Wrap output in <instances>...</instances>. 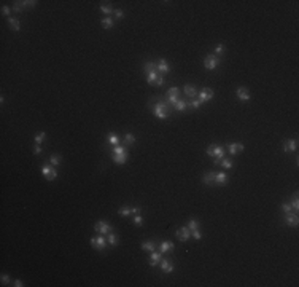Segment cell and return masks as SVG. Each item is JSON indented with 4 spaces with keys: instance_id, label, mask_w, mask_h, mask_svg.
Segmentation results:
<instances>
[{
    "instance_id": "1",
    "label": "cell",
    "mask_w": 299,
    "mask_h": 287,
    "mask_svg": "<svg viewBox=\"0 0 299 287\" xmlns=\"http://www.w3.org/2000/svg\"><path fill=\"white\" fill-rule=\"evenodd\" d=\"M153 112H155V115H156L158 118H161V120H166V118L169 116V107H167L166 102H158V104H155Z\"/></svg>"
},
{
    "instance_id": "2",
    "label": "cell",
    "mask_w": 299,
    "mask_h": 287,
    "mask_svg": "<svg viewBox=\"0 0 299 287\" xmlns=\"http://www.w3.org/2000/svg\"><path fill=\"white\" fill-rule=\"evenodd\" d=\"M41 172H43V176H45L48 180H54V179L57 177V171L54 169L53 164H43V166H41Z\"/></svg>"
},
{
    "instance_id": "3",
    "label": "cell",
    "mask_w": 299,
    "mask_h": 287,
    "mask_svg": "<svg viewBox=\"0 0 299 287\" xmlns=\"http://www.w3.org/2000/svg\"><path fill=\"white\" fill-rule=\"evenodd\" d=\"M91 246H92L95 250H105L107 241H105L104 236H97V238H92V239H91Z\"/></svg>"
},
{
    "instance_id": "4",
    "label": "cell",
    "mask_w": 299,
    "mask_h": 287,
    "mask_svg": "<svg viewBox=\"0 0 299 287\" xmlns=\"http://www.w3.org/2000/svg\"><path fill=\"white\" fill-rule=\"evenodd\" d=\"M218 64H220V59H218V56H215V54H209V56L205 58V61H204V65H205L207 70L216 69Z\"/></svg>"
},
{
    "instance_id": "5",
    "label": "cell",
    "mask_w": 299,
    "mask_h": 287,
    "mask_svg": "<svg viewBox=\"0 0 299 287\" xmlns=\"http://www.w3.org/2000/svg\"><path fill=\"white\" fill-rule=\"evenodd\" d=\"M213 96H215V93H213L212 88H202L201 93H199V101H201L202 104L209 102L210 99H213Z\"/></svg>"
},
{
    "instance_id": "6",
    "label": "cell",
    "mask_w": 299,
    "mask_h": 287,
    "mask_svg": "<svg viewBox=\"0 0 299 287\" xmlns=\"http://www.w3.org/2000/svg\"><path fill=\"white\" fill-rule=\"evenodd\" d=\"M236 96H237V99H239V101H243V102L250 101V98H252L250 91H248L247 88H243V86L237 88V91H236Z\"/></svg>"
},
{
    "instance_id": "7",
    "label": "cell",
    "mask_w": 299,
    "mask_h": 287,
    "mask_svg": "<svg viewBox=\"0 0 299 287\" xmlns=\"http://www.w3.org/2000/svg\"><path fill=\"white\" fill-rule=\"evenodd\" d=\"M94 230H95L97 233L107 234V233H110V231H111V227H110L107 222H104V220H99V222L94 225Z\"/></svg>"
},
{
    "instance_id": "8",
    "label": "cell",
    "mask_w": 299,
    "mask_h": 287,
    "mask_svg": "<svg viewBox=\"0 0 299 287\" xmlns=\"http://www.w3.org/2000/svg\"><path fill=\"white\" fill-rule=\"evenodd\" d=\"M175 234H177V238L180 239L182 243H185V241H188V239H189L191 231H189V228H188V227H182V228H178V230L175 231Z\"/></svg>"
},
{
    "instance_id": "9",
    "label": "cell",
    "mask_w": 299,
    "mask_h": 287,
    "mask_svg": "<svg viewBox=\"0 0 299 287\" xmlns=\"http://www.w3.org/2000/svg\"><path fill=\"white\" fill-rule=\"evenodd\" d=\"M213 156H215V164H220L221 160L224 158V149L220 147V145H213Z\"/></svg>"
},
{
    "instance_id": "10",
    "label": "cell",
    "mask_w": 299,
    "mask_h": 287,
    "mask_svg": "<svg viewBox=\"0 0 299 287\" xmlns=\"http://www.w3.org/2000/svg\"><path fill=\"white\" fill-rule=\"evenodd\" d=\"M228 150H229V155H237L239 152H242L243 150V144H237V142H231V144H228Z\"/></svg>"
},
{
    "instance_id": "11",
    "label": "cell",
    "mask_w": 299,
    "mask_h": 287,
    "mask_svg": "<svg viewBox=\"0 0 299 287\" xmlns=\"http://www.w3.org/2000/svg\"><path fill=\"white\" fill-rule=\"evenodd\" d=\"M167 96H169V104H175L178 101V88L177 86H172L169 91H167Z\"/></svg>"
},
{
    "instance_id": "12",
    "label": "cell",
    "mask_w": 299,
    "mask_h": 287,
    "mask_svg": "<svg viewBox=\"0 0 299 287\" xmlns=\"http://www.w3.org/2000/svg\"><path fill=\"white\" fill-rule=\"evenodd\" d=\"M296 149H297V140H296V139H288V140H285V144H283V150H285L286 153L294 152Z\"/></svg>"
},
{
    "instance_id": "13",
    "label": "cell",
    "mask_w": 299,
    "mask_h": 287,
    "mask_svg": "<svg viewBox=\"0 0 299 287\" xmlns=\"http://www.w3.org/2000/svg\"><path fill=\"white\" fill-rule=\"evenodd\" d=\"M159 265H161V270H162L166 274H169V273H172V271H173V263H172V262H169L167 258H161Z\"/></svg>"
},
{
    "instance_id": "14",
    "label": "cell",
    "mask_w": 299,
    "mask_h": 287,
    "mask_svg": "<svg viewBox=\"0 0 299 287\" xmlns=\"http://www.w3.org/2000/svg\"><path fill=\"white\" fill-rule=\"evenodd\" d=\"M285 223L288 227H297L299 223V219H297V214H286V217H285Z\"/></svg>"
},
{
    "instance_id": "15",
    "label": "cell",
    "mask_w": 299,
    "mask_h": 287,
    "mask_svg": "<svg viewBox=\"0 0 299 287\" xmlns=\"http://www.w3.org/2000/svg\"><path fill=\"white\" fill-rule=\"evenodd\" d=\"M215 183H216V185H226V183H228V174H226V172H218V174H215Z\"/></svg>"
},
{
    "instance_id": "16",
    "label": "cell",
    "mask_w": 299,
    "mask_h": 287,
    "mask_svg": "<svg viewBox=\"0 0 299 287\" xmlns=\"http://www.w3.org/2000/svg\"><path fill=\"white\" fill-rule=\"evenodd\" d=\"M161 258H162V254L161 252H151V255H150V265L151 267H156L158 263L161 262Z\"/></svg>"
},
{
    "instance_id": "17",
    "label": "cell",
    "mask_w": 299,
    "mask_h": 287,
    "mask_svg": "<svg viewBox=\"0 0 299 287\" xmlns=\"http://www.w3.org/2000/svg\"><path fill=\"white\" fill-rule=\"evenodd\" d=\"M156 69H158L159 72H162V74H167V72H170V67H169V64H167L166 59H159V62L156 64Z\"/></svg>"
},
{
    "instance_id": "18",
    "label": "cell",
    "mask_w": 299,
    "mask_h": 287,
    "mask_svg": "<svg viewBox=\"0 0 299 287\" xmlns=\"http://www.w3.org/2000/svg\"><path fill=\"white\" fill-rule=\"evenodd\" d=\"M173 247H175V246H173V243H172V241H162V243L159 244V252H161V254H164V252L172 250Z\"/></svg>"
},
{
    "instance_id": "19",
    "label": "cell",
    "mask_w": 299,
    "mask_h": 287,
    "mask_svg": "<svg viewBox=\"0 0 299 287\" xmlns=\"http://www.w3.org/2000/svg\"><path fill=\"white\" fill-rule=\"evenodd\" d=\"M183 91H185V94L188 96V98H196V94H197V89L193 85H185Z\"/></svg>"
},
{
    "instance_id": "20",
    "label": "cell",
    "mask_w": 299,
    "mask_h": 287,
    "mask_svg": "<svg viewBox=\"0 0 299 287\" xmlns=\"http://www.w3.org/2000/svg\"><path fill=\"white\" fill-rule=\"evenodd\" d=\"M8 24H10V27L14 31V32H18V31H21V22H19V19H16V18H8Z\"/></svg>"
},
{
    "instance_id": "21",
    "label": "cell",
    "mask_w": 299,
    "mask_h": 287,
    "mask_svg": "<svg viewBox=\"0 0 299 287\" xmlns=\"http://www.w3.org/2000/svg\"><path fill=\"white\" fill-rule=\"evenodd\" d=\"M158 74H156V70H151V72H148L146 74V82L148 85H156V80H158Z\"/></svg>"
},
{
    "instance_id": "22",
    "label": "cell",
    "mask_w": 299,
    "mask_h": 287,
    "mask_svg": "<svg viewBox=\"0 0 299 287\" xmlns=\"http://www.w3.org/2000/svg\"><path fill=\"white\" fill-rule=\"evenodd\" d=\"M111 160L116 163V164H124L128 161V153H121V155H113Z\"/></svg>"
},
{
    "instance_id": "23",
    "label": "cell",
    "mask_w": 299,
    "mask_h": 287,
    "mask_svg": "<svg viewBox=\"0 0 299 287\" xmlns=\"http://www.w3.org/2000/svg\"><path fill=\"white\" fill-rule=\"evenodd\" d=\"M118 214L121 215V217H128V215L132 214V207H128V206H122L118 209Z\"/></svg>"
},
{
    "instance_id": "24",
    "label": "cell",
    "mask_w": 299,
    "mask_h": 287,
    "mask_svg": "<svg viewBox=\"0 0 299 287\" xmlns=\"http://www.w3.org/2000/svg\"><path fill=\"white\" fill-rule=\"evenodd\" d=\"M49 161H51V164H53V166H59V164L62 163V156H61V155H57V153H53L51 156H49Z\"/></svg>"
},
{
    "instance_id": "25",
    "label": "cell",
    "mask_w": 299,
    "mask_h": 287,
    "mask_svg": "<svg viewBox=\"0 0 299 287\" xmlns=\"http://www.w3.org/2000/svg\"><path fill=\"white\" fill-rule=\"evenodd\" d=\"M101 24H102V27H104V29H111V27H113V24H115V21H113L111 18H104V19L101 21Z\"/></svg>"
},
{
    "instance_id": "26",
    "label": "cell",
    "mask_w": 299,
    "mask_h": 287,
    "mask_svg": "<svg viewBox=\"0 0 299 287\" xmlns=\"http://www.w3.org/2000/svg\"><path fill=\"white\" fill-rule=\"evenodd\" d=\"M202 182H204L205 185H212V183L215 182V174H213V172H207V174L204 176Z\"/></svg>"
},
{
    "instance_id": "27",
    "label": "cell",
    "mask_w": 299,
    "mask_h": 287,
    "mask_svg": "<svg viewBox=\"0 0 299 287\" xmlns=\"http://www.w3.org/2000/svg\"><path fill=\"white\" fill-rule=\"evenodd\" d=\"M142 249L146 250V252H153L155 250V243L153 241H145V243H142Z\"/></svg>"
},
{
    "instance_id": "28",
    "label": "cell",
    "mask_w": 299,
    "mask_h": 287,
    "mask_svg": "<svg viewBox=\"0 0 299 287\" xmlns=\"http://www.w3.org/2000/svg\"><path fill=\"white\" fill-rule=\"evenodd\" d=\"M173 107H175V110H178V112H183V110H186L188 109V104L185 102V101H177L175 104H173Z\"/></svg>"
},
{
    "instance_id": "29",
    "label": "cell",
    "mask_w": 299,
    "mask_h": 287,
    "mask_svg": "<svg viewBox=\"0 0 299 287\" xmlns=\"http://www.w3.org/2000/svg\"><path fill=\"white\" fill-rule=\"evenodd\" d=\"M135 142V136L132 132H128L126 136H124V144H128V145H131V144Z\"/></svg>"
},
{
    "instance_id": "30",
    "label": "cell",
    "mask_w": 299,
    "mask_h": 287,
    "mask_svg": "<svg viewBox=\"0 0 299 287\" xmlns=\"http://www.w3.org/2000/svg\"><path fill=\"white\" fill-rule=\"evenodd\" d=\"M108 244H110L111 247H115V246L118 244V238H116L115 233H108Z\"/></svg>"
},
{
    "instance_id": "31",
    "label": "cell",
    "mask_w": 299,
    "mask_h": 287,
    "mask_svg": "<svg viewBox=\"0 0 299 287\" xmlns=\"http://www.w3.org/2000/svg\"><path fill=\"white\" fill-rule=\"evenodd\" d=\"M107 140H108V144H111L113 147H116L118 144H119V140H118V137H116L115 134H108V136H107Z\"/></svg>"
},
{
    "instance_id": "32",
    "label": "cell",
    "mask_w": 299,
    "mask_h": 287,
    "mask_svg": "<svg viewBox=\"0 0 299 287\" xmlns=\"http://www.w3.org/2000/svg\"><path fill=\"white\" fill-rule=\"evenodd\" d=\"M220 164L224 167V169H231V167H232V161H231L229 158H223Z\"/></svg>"
},
{
    "instance_id": "33",
    "label": "cell",
    "mask_w": 299,
    "mask_h": 287,
    "mask_svg": "<svg viewBox=\"0 0 299 287\" xmlns=\"http://www.w3.org/2000/svg\"><path fill=\"white\" fill-rule=\"evenodd\" d=\"M37 0H26V2H22V7L24 8H34V7H37Z\"/></svg>"
},
{
    "instance_id": "34",
    "label": "cell",
    "mask_w": 299,
    "mask_h": 287,
    "mask_svg": "<svg viewBox=\"0 0 299 287\" xmlns=\"http://www.w3.org/2000/svg\"><path fill=\"white\" fill-rule=\"evenodd\" d=\"M45 137H46V134H45V132L41 131V132L35 134V137H34V142H35V144H38V145H40V144L43 142V139H45Z\"/></svg>"
},
{
    "instance_id": "35",
    "label": "cell",
    "mask_w": 299,
    "mask_h": 287,
    "mask_svg": "<svg viewBox=\"0 0 299 287\" xmlns=\"http://www.w3.org/2000/svg\"><path fill=\"white\" fill-rule=\"evenodd\" d=\"M101 11H102L104 14H111L115 10L111 8V5H101Z\"/></svg>"
},
{
    "instance_id": "36",
    "label": "cell",
    "mask_w": 299,
    "mask_h": 287,
    "mask_svg": "<svg viewBox=\"0 0 299 287\" xmlns=\"http://www.w3.org/2000/svg\"><path fill=\"white\" fill-rule=\"evenodd\" d=\"M188 228H189V231H193V230H197V228H199V222H197L196 219H191V220L188 222Z\"/></svg>"
},
{
    "instance_id": "37",
    "label": "cell",
    "mask_w": 299,
    "mask_h": 287,
    "mask_svg": "<svg viewBox=\"0 0 299 287\" xmlns=\"http://www.w3.org/2000/svg\"><path fill=\"white\" fill-rule=\"evenodd\" d=\"M155 67H156V64H155V62H151V61L143 64V69H145L146 74H148V72H151V70H155Z\"/></svg>"
},
{
    "instance_id": "38",
    "label": "cell",
    "mask_w": 299,
    "mask_h": 287,
    "mask_svg": "<svg viewBox=\"0 0 299 287\" xmlns=\"http://www.w3.org/2000/svg\"><path fill=\"white\" fill-rule=\"evenodd\" d=\"M121 153H128V150L124 149L122 145H116V147H113V155H121Z\"/></svg>"
},
{
    "instance_id": "39",
    "label": "cell",
    "mask_w": 299,
    "mask_h": 287,
    "mask_svg": "<svg viewBox=\"0 0 299 287\" xmlns=\"http://www.w3.org/2000/svg\"><path fill=\"white\" fill-rule=\"evenodd\" d=\"M132 222H134V225H135V227H140V225L143 223V219H142V215H140V214H135V215H134V220H132Z\"/></svg>"
},
{
    "instance_id": "40",
    "label": "cell",
    "mask_w": 299,
    "mask_h": 287,
    "mask_svg": "<svg viewBox=\"0 0 299 287\" xmlns=\"http://www.w3.org/2000/svg\"><path fill=\"white\" fill-rule=\"evenodd\" d=\"M24 10V7H22V2H14V5H13V11H16V13H21Z\"/></svg>"
},
{
    "instance_id": "41",
    "label": "cell",
    "mask_w": 299,
    "mask_h": 287,
    "mask_svg": "<svg viewBox=\"0 0 299 287\" xmlns=\"http://www.w3.org/2000/svg\"><path fill=\"white\" fill-rule=\"evenodd\" d=\"M191 236H193L194 239H197V241H199V239L202 238V233L199 231V228H197V230H193V231H191Z\"/></svg>"
},
{
    "instance_id": "42",
    "label": "cell",
    "mask_w": 299,
    "mask_h": 287,
    "mask_svg": "<svg viewBox=\"0 0 299 287\" xmlns=\"http://www.w3.org/2000/svg\"><path fill=\"white\" fill-rule=\"evenodd\" d=\"M291 207H293L294 211H297V207H299V201H297V193H294V196H293V203H291Z\"/></svg>"
},
{
    "instance_id": "43",
    "label": "cell",
    "mask_w": 299,
    "mask_h": 287,
    "mask_svg": "<svg viewBox=\"0 0 299 287\" xmlns=\"http://www.w3.org/2000/svg\"><path fill=\"white\" fill-rule=\"evenodd\" d=\"M291 209H293V207H291V204H290V203H283V204H282V211H283L285 214H290V212H291Z\"/></svg>"
},
{
    "instance_id": "44",
    "label": "cell",
    "mask_w": 299,
    "mask_h": 287,
    "mask_svg": "<svg viewBox=\"0 0 299 287\" xmlns=\"http://www.w3.org/2000/svg\"><path fill=\"white\" fill-rule=\"evenodd\" d=\"M189 105H191V109H199V107L202 105V102L199 101V99H194V101H193V102H191Z\"/></svg>"
},
{
    "instance_id": "45",
    "label": "cell",
    "mask_w": 299,
    "mask_h": 287,
    "mask_svg": "<svg viewBox=\"0 0 299 287\" xmlns=\"http://www.w3.org/2000/svg\"><path fill=\"white\" fill-rule=\"evenodd\" d=\"M10 282H11L10 276H8V274H2V284H3V285H8Z\"/></svg>"
},
{
    "instance_id": "46",
    "label": "cell",
    "mask_w": 299,
    "mask_h": 287,
    "mask_svg": "<svg viewBox=\"0 0 299 287\" xmlns=\"http://www.w3.org/2000/svg\"><path fill=\"white\" fill-rule=\"evenodd\" d=\"M113 14H115V18H116V19H121V18H124V13H122V10H115V11H113Z\"/></svg>"
},
{
    "instance_id": "47",
    "label": "cell",
    "mask_w": 299,
    "mask_h": 287,
    "mask_svg": "<svg viewBox=\"0 0 299 287\" xmlns=\"http://www.w3.org/2000/svg\"><path fill=\"white\" fill-rule=\"evenodd\" d=\"M10 13H11V10H10L8 7H5V5H3V7H2V14H3V16H8V18H10Z\"/></svg>"
},
{
    "instance_id": "48",
    "label": "cell",
    "mask_w": 299,
    "mask_h": 287,
    "mask_svg": "<svg viewBox=\"0 0 299 287\" xmlns=\"http://www.w3.org/2000/svg\"><path fill=\"white\" fill-rule=\"evenodd\" d=\"M166 85V78L164 77H158V80H156V86H164Z\"/></svg>"
},
{
    "instance_id": "49",
    "label": "cell",
    "mask_w": 299,
    "mask_h": 287,
    "mask_svg": "<svg viewBox=\"0 0 299 287\" xmlns=\"http://www.w3.org/2000/svg\"><path fill=\"white\" fill-rule=\"evenodd\" d=\"M32 150H34V153H35V155H40V153H41V147L38 145V144H35Z\"/></svg>"
},
{
    "instance_id": "50",
    "label": "cell",
    "mask_w": 299,
    "mask_h": 287,
    "mask_svg": "<svg viewBox=\"0 0 299 287\" xmlns=\"http://www.w3.org/2000/svg\"><path fill=\"white\" fill-rule=\"evenodd\" d=\"M223 51H224V46H223V45H218L216 50H215V54H221Z\"/></svg>"
},
{
    "instance_id": "51",
    "label": "cell",
    "mask_w": 299,
    "mask_h": 287,
    "mask_svg": "<svg viewBox=\"0 0 299 287\" xmlns=\"http://www.w3.org/2000/svg\"><path fill=\"white\" fill-rule=\"evenodd\" d=\"M207 155L213 158V144H212V145H209V147H207Z\"/></svg>"
},
{
    "instance_id": "52",
    "label": "cell",
    "mask_w": 299,
    "mask_h": 287,
    "mask_svg": "<svg viewBox=\"0 0 299 287\" xmlns=\"http://www.w3.org/2000/svg\"><path fill=\"white\" fill-rule=\"evenodd\" d=\"M13 285H14V287H22V285H24V282H22L21 279H16V281L13 282Z\"/></svg>"
},
{
    "instance_id": "53",
    "label": "cell",
    "mask_w": 299,
    "mask_h": 287,
    "mask_svg": "<svg viewBox=\"0 0 299 287\" xmlns=\"http://www.w3.org/2000/svg\"><path fill=\"white\" fill-rule=\"evenodd\" d=\"M142 212V207L140 206H137V207H132V214L135 215V214H140Z\"/></svg>"
}]
</instances>
